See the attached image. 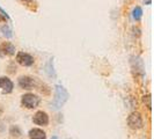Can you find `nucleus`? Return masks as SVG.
I'll return each mask as SVG.
<instances>
[{
	"label": "nucleus",
	"instance_id": "obj_1",
	"mask_svg": "<svg viewBox=\"0 0 154 139\" xmlns=\"http://www.w3.org/2000/svg\"><path fill=\"white\" fill-rule=\"evenodd\" d=\"M69 97V92L62 85H57L54 88V99L50 104V108L52 110H59L64 107V104L67 102Z\"/></svg>",
	"mask_w": 154,
	"mask_h": 139
},
{
	"label": "nucleus",
	"instance_id": "obj_2",
	"mask_svg": "<svg viewBox=\"0 0 154 139\" xmlns=\"http://www.w3.org/2000/svg\"><path fill=\"white\" fill-rule=\"evenodd\" d=\"M39 102H41V99L34 93H27V94L22 95V97H21V103L23 107L27 109L37 108L39 106Z\"/></svg>",
	"mask_w": 154,
	"mask_h": 139
},
{
	"label": "nucleus",
	"instance_id": "obj_3",
	"mask_svg": "<svg viewBox=\"0 0 154 139\" xmlns=\"http://www.w3.org/2000/svg\"><path fill=\"white\" fill-rule=\"evenodd\" d=\"M128 125L133 130H140L144 128V121L143 117L138 111H133L128 117Z\"/></svg>",
	"mask_w": 154,
	"mask_h": 139
},
{
	"label": "nucleus",
	"instance_id": "obj_4",
	"mask_svg": "<svg viewBox=\"0 0 154 139\" xmlns=\"http://www.w3.org/2000/svg\"><path fill=\"white\" fill-rule=\"evenodd\" d=\"M16 62L19 63L20 65H22L24 67H29L31 65H34V57L31 54H27V52H23L20 51L16 54Z\"/></svg>",
	"mask_w": 154,
	"mask_h": 139
},
{
	"label": "nucleus",
	"instance_id": "obj_5",
	"mask_svg": "<svg viewBox=\"0 0 154 139\" xmlns=\"http://www.w3.org/2000/svg\"><path fill=\"white\" fill-rule=\"evenodd\" d=\"M14 89L13 81L7 77H0V92L2 94H11Z\"/></svg>",
	"mask_w": 154,
	"mask_h": 139
},
{
	"label": "nucleus",
	"instance_id": "obj_6",
	"mask_svg": "<svg viewBox=\"0 0 154 139\" xmlns=\"http://www.w3.org/2000/svg\"><path fill=\"white\" fill-rule=\"evenodd\" d=\"M32 122H34V124L39 125V126H46L49 124V115L45 111L39 110L32 116Z\"/></svg>",
	"mask_w": 154,
	"mask_h": 139
},
{
	"label": "nucleus",
	"instance_id": "obj_7",
	"mask_svg": "<svg viewBox=\"0 0 154 139\" xmlns=\"http://www.w3.org/2000/svg\"><path fill=\"white\" fill-rule=\"evenodd\" d=\"M15 54V46L9 42H4L0 44V57Z\"/></svg>",
	"mask_w": 154,
	"mask_h": 139
},
{
	"label": "nucleus",
	"instance_id": "obj_8",
	"mask_svg": "<svg viewBox=\"0 0 154 139\" xmlns=\"http://www.w3.org/2000/svg\"><path fill=\"white\" fill-rule=\"evenodd\" d=\"M17 84L20 86V88H22V89H31L35 86V80H34V78L28 77V76H22L19 78Z\"/></svg>",
	"mask_w": 154,
	"mask_h": 139
},
{
	"label": "nucleus",
	"instance_id": "obj_9",
	"mask_svg": "<svg viewBox=\"0 0 154 139\" xmlns=\"http://www.w3.org/2000/svg\"><path fill=\"white\" fill-rule=\"evenodd\" d=\"M131 65L133 71H136L140 76L145 74V67H144V62L139 57H132L131 58Z\"/></svg>",
	"mask_w": 154,
	"mask_h": 139
},
{
	"label": "nucleus",
	"instance_id": "obj_10",
	"mask_svg": "<svg viewBox=\"0 0 154 139\" xmlns=\"http://www.w3.org/2000/svg\"><path fill=\"white\" fill-rule=\"evenodd\" d=\"M28 136H29V139H46V133L39 128L31 129Z\"/></svg>",
	"mask_w": 154,
	"mask_h": 139
},
{
	"label": "nucleus",
	"instance_id": "obj_11",
	"mask_svg": "<svg viewBox=\"0 0 154 139\" xmlns=\"http://www.w3.org/2000/svg\"><path fill=\"white\" fill-rule=\"evenodd\" d=\"M45 72L50 78L56 79V72H54V58H50L48 60V63L45 64Z\"/></svg>",
	"mask_w": 154,
	"mask_h": 139
},
{
	"label": "nucleus",
	"instance_id": "obj_12",
	"mask_svg": "<svg viewBox=\"0 0 154 139\" xmlns=\"http://www.w3.org/2000/svg\"><path fill=\"white\" fill-rule=\"evenodd\" d=\"M9 134L12 136V137H15V138H19V137H21L22 136V130L20 129V126L19 125H11V128H9Z\"/></svg>",
	"mask_w": 154,
	"mask_h": 139
},
{
	"label": "nucleus",
	"instance_id": "obj_13",
	"mask_svg": "<svg viewBox=\"0 0 154 139\" xmlns=\"http://www.w3.org/2000/svg\"><path fill=\"white\" fill-rule=\"evenodd\" d=\"M132 17L134 21H140L141 17H143V9L139 6H136V7L132 9Z\"/></svg>",
	"mask_w": 154,
	"mask_h": 139
},
{
	"label": "nucleus",
	"instance_id": "obj_14",
	"mask_svg": "<svg viewBox=\"0 0 154 139\" xmlns=\"http://www.w3.org/2000/svg\"><path fill=\"white\" fill-rule=\"evenodd\" d=\"M0 30H1L2 35H4L6 39H12V37H13V30L8 27L7 24H4V26L0 28Z\"/></svg>",
	"mask_w": 154,
	"mask_h": 139
},
{
	"label": "nucleus",
	"instance_id": "obj_15",
	"mask_svg": "<svg viewBox=\"0 0 154 139\" xmlns=\"http://www.w3.org/2000/svg\"><path fill=\"white\" fill-rule=\"evenodd\" d=\"M143 102H144V104L146 106L148 110L152 109V97H151L149 94H146V95L143 96Z\"/></svg>",
	"mask_w": 154,
	"mask_h": 139
},
{
	"label": "nucleus",
	"instance_id": "obj_16",
	"mask_svg": "<svg viewBox=\"0 0 154 139\" xmlns=\"http://www.w3.org/2000/svg\"><path fill=\"white\" fill-rule=\"evenodd\" d=\"M132 31H133V35H134L136 37H139V36L141 35V31H140V29H139L138 27H133V28H132Z\"/></svg>",
	"mask_w": 154,
	"mask_h": 139
},
{
	"label": "nucleus",
	"instance_id": "obj_17",
	"mask_svg": "<svg viewBox=\"0 0 154 139\" xmlns=\"http://www.w3.org/2000/svg\"><path fill=\"white\" fill-rule=\"evenodd\" d=\"M6 130V125H5V122L4 121H0V133H4Z\"/></svg>",
	"mask_w": 154,
	"mask_h": 139
},
{
	"label": "nucleus",
	"instance_id": "obj_18",
	"mask_svg": "<svg viewBox=\"0 0 154 139\" xmlns=\"http://www.w3.org/2000/svg\"><path fill=\"white\" fill-rule=\"evenodd\" d=\"M0 12H1V13H2V14H4V16H5V17H6V19H7V20H9V16H8V14H7V13H6V12H5V11H4V8H1V7H0Z\"/></svg>",
	"mask_w": 154,
	"mask_h": 139
},
{
	"label": "nucleus",
	"instance_id": "obj_19",
	"mask_svg": "<svg viewBox=\"0 0 154 139\" xmlns=\"http://www.w3.org/2000/svg\"><path fill=\"white\" fill-rule=\"evenodd\" d=\"M6 20H7V19H6V17L4 16V14L0 12V22H6Z\"/></svg>",
	"mask_w": 154,
	"mask_h": 139
},
{
	"label": "nucleus",
	"instance_id": "obj_20",
	"mask_svg": "<svg viewBox=\"0 0 154 139\" xmlns=\"http://www.w3.org/2000/svg\"><path fill=\"white\" fill-rule=\"evenodd\" d=\"M4 114V107L0 104V115H2Z\"/></svg>",
	"mask_w": 154,
	"mask_h": 139
},
{
	"label": "nucleus",
	"instance_id": "obj_21",
	"mask_svg": "<svg viewBox=\"0 0 154 139\" xmlns=\"http://www.w3.org/2000/svg\"><path fill=\"white\" fill-rule=\"evenodd\" d=\"M145 4H147V5H151V0H146V1H144Z\"/></svg>",
	"mask_w": 154,
	"mask_h": 139
},
{
	"label": "nucleus",
	"instance_id": "obj_22",
	"mask_svg": "<svg viewBox=\"0 0 154 139\" xmlns=\"http://www.w3.org/2000/svg\"><path fill=\"white\" fill-rule=\"evenodd\" d=\"M22 1H24V2H32L34 0H22Z\"/></svg>",
	"mask_w": 154,
	"mask_h": 139
},
{
	"label": "nucleus",
	"instance_id": "obj_23",
	"mask_svg": "<svg viewBox=\"0 0 154 139\" xmlns=\"http://www.w3.org/2000/svg\"><path fill=\"white\" fill-rule=\"evenodd\" d=\"M51 139H58V137H57V136H54V137H52Z\"/></svg>",
	"mask_w": 154,
	"mask_h": 139
}]
</instances>
